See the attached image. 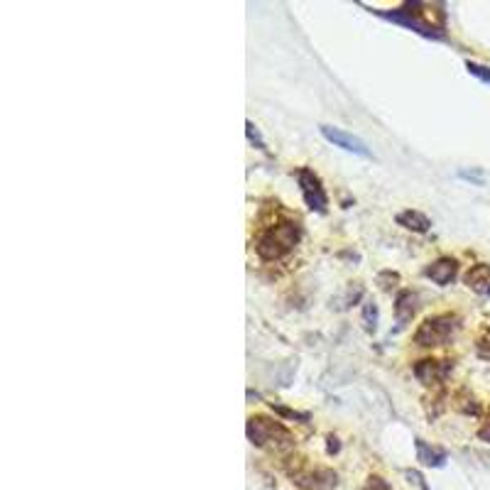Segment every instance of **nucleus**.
Here are the masks:
<instances>
[{
    "mask_svg": "<svg viewBox=\"0 0 490 490\" xmlns=\"http://www.w3.org/2000/svg\"><path fill=\"white\" fill-rule=\"evenodd\" d=\"M378 322H380L378 304H375V301H365V304H363V324H365V331L373 333L375 329H378Z\"/></svg>",
    "mask_w": 490,
    "mask_h": 490,
    "instance_id": "obj_14",
    "label": "nucleus"
},
{
    "mask_svg": "<svg viewBox=\"0 0 490 490\" xmlns=\"http://www.w3.org/2000/svg\"><path fill=\"white\" fill-rule=\"evenodd\" d=\"M461 177L471 179V182H475V184H483V177H480L478 172H461Z\"/></svg>",
    "mask_w": 490,
    "mask_h": 490,
    "instance_id": "obj_22",
    "label": "nucleus"
},
{
    "mask_svg": "<svg viewBox=\"0 0 490 490\" xmlns=\"http://www.w3.org/2000/svg\"><path fill=\"white\" fill-rule=\"evenodd\" d=\"M459 329H461L459 314H436V317H429L419 324V329L414 331V343L422 348L446 346V343L454 341Z\"/></svg>",
    "mask_w": 490,
    "mask_h": 490,
    "instance_id": "obj_4",
    "label": "nucleus"
},
{
    "mask_svg": "<svg viewBox=\"0 0 490 490\" xmlns=\"http://www.w3.org/2000/svg\"><path fill=\"white\" fill-rule=\"evenodd\" d=\"M395 221H397V226H402V228H407V230H414V233H427V230L432 228L429 216H424L422 211H414V209L400 211V214L395 216Z\"/></svg>",
    "mask_w": 490,
    "mask_h": 490,
    "instance_id": "obj_12",
    "label": "nucleus"
},
{
    "mask_svg": "<svg viewBox=\"0 0 490 490\" xmlns=\"http://www.w3.org/2000/svg\"><path fill=\"white\" fill-rule=\"evenodd\" d=\"M466 69H468V74L471 77H475L478 81H483V84H490V69L485 67V64H478V61H466Z\"/></svg>",
    "mask_w": 490,
    "mask_h": 490,
    "instance_id": "obj_15",
    "label": "nucleus"
},
{
    "mask_svg": "<svg viewBox=\"0 0 490 490\" xmlns=\"http://www.w3.org/2000/svg\"><path fill=\"white\" fill-rule=\"evenodd\" d=\"M299 238H301V226L297 221H280L277 226H270L255 240V253L267 262L282 260L287 253L294 251Z\"/></svg>",
    "mask_w": 490,
    "mask_h": 490,
    "instance_id": "obj_2",
    "label": "nucleus"
},
{
    "mask_svg": "<svg viewBox=\"0 0 490 490\" xmlns=\"http://www.w3.org/2000/svg\"><path fill=\"white\" fill-rule=\"evenodd\" d=\"M456 272H459V262L454 258H439V260H434L424 270V275L434 282V285L446 287L456 280Z\"/></svg>",
    "mask_w": 490,
    "mask_h": 490,
    "instance_id": "obj_9",
    "label": "nucleus"
},
{
    "mask_svg": "<svg viewBox=\"0 0 490 490\" xmlns=\"http://www.w3.org/2000/svg\"><path fill=\"white\" fill-rule=\"evenodd\" d=\"M365 490H393L388 483H385L380 475H373V478H368V485H365Z\"/></svg>",
    "mask_w": 490,
    "mask_h": 490,
    "instance_id": "obj_19",
    "label": "nucleus"
},
{
    "mask_svg": "<svg viewBox=\"0 0 490 490\" xmlns=\"http://www.w3.org/2000/svg\"><path fill=\"white\" fill-rule=\"evenodd\" d=\"M380 17L385 20H393L397 25L407 27L412 32H419L422 37H429V40H444V30H446V13L444 6H434V3H404L397 10L388 13V10H375Z\"/></svg>",
    "mask_w": 490,
    "mask_h": 490,
    "instance_id": "obj_1",
    "label": "nucleus"
},
{
    "mask_svg": "<svg viewBox=\"0 0 490 490\" xmlns=\"http://www.w3.org/2000/svg\"><path fill=\"white\" fill-rule=\"evenodd\" d=\"M404 475H407L409 480H414V483L419 485V490H429V485L424 483V478H422V473H419V471H404Z\"/></svg>",
    "mask_w": 490,
    "mask_h": 490,
    "instance_id": "obj_20",
    "label": "nucleus"
},
{
    "mask_svg": "<svg viewBox=\"0 0 490 490\" xmlns=\"http://www.w3.org/2000/svg\"><path fill=\"white\" fill-rule=\"evenodd\" d=\"M245 133H248V140H251V143L255 145L258 150H265V143H262L260 133H258V128H255V125H253V120L245 122Z\"/></svg>",
    "mask_w": 490,
    "mask_h": 490,
    "instance_id": "obj_16",
    "label": "nucleus"
},
{
    "mask_svg": "<svg viewBox=\"0 0 490 490\" xmlns=\"http://www.w3.org/2000/svg\"><path fill=\"white\" fill-rule=\"evenodd\" d=\"M417 309H419L417 292H409V290L397 292V297H395V317H397L400 326H404L407 322H412V317L417 314Z\"/></svg>",
    "mask_w": 490,
    "mask_h": 490,
    "instance_id": "obj_10",
    "label": "nucleus"
},
{
    "mask_svg": "<svg viewBox=\"0 0 490 490\" xmlns=\"http://www.w3.org/2000/svg\"><path fill=\"white\" fill-rule=\"evenodd\" d=\"M272 409H275L277 414H282V417H287V419H301V422H306V419H309V414H306V412H294V409L280 407V404H275V402H272Z\"/></svg>",
    "mask_w": 490,
    "mask_h": 490,
    "instance_id": "obj_17",
    "label": "nucleus"
},
{
    "mask_svg": "<svg viewBox=\"0 0 490 490\" xmlns=\"http://www.w3.org/2000/svg\"><path fill=\"white\" fill-rule=\"evenodd\" d=\"M338 449H341V444H338L336 436H329V454H336Z\"/></svg>",
    "mask_w": 490,
    "mask_h": 490,
    "instance_id": "obj_23",
    "label": "nucleus"
},
{
    "mask_svg": "<svg viewBox=\"0 0 490 490\" xmlns=\"http://www.w3.org/2000/svg\"><path fill=\"white\" fill-rule=\"evenodd\" d=\"M245 434H248L251 444L260 446V449L287 451L294 446V436L290 434V429L277 419L265 417V414H255V417L248 419Z\"/></svg>",
    "mask_w": 490,
    "mask_h": 490,
    "instance_id": "obj_3",
    "label": "nucleus"
},
{
    "mask_svg": "<svg viewBox=\"0 0 490 490\" xmlns=\"http://www.w3.org/2000/svg\"><path fill=\"white\" fill-rule=\"evenodd\" d=\"M292 480L301 490H331L336 488L338 475L329 468H306V471H294Z\"/></svg>",
    "mask_w": 490,
    "mask_h": 490,
    "instance_id": "obj_7",
    "label": "nucleus"
},
{
    "mask_svg": "<svg viewBox=\"0 0 490 490\" xmlns=\"http://www.w3.org/2000/svg\"><path fill=\"white\" fill-rule=\"evenodd\" d=\"M297 182H299V191H301V196H304V204L312 211H317V214H326L329 196H326L322 179H319V174L309 167H299L297 169Z\"/></svg>",
    "mask_w": 490,
    "mask_h": 490,
    "instance_id": "obj_5",
    "label": "nucleus"
},
{
    "mask_svg": "<svg viewBox=\"0 0 490 490\" xmlns=\"http://www.w3.org/2000/svg\"><path fill=\"white\" fill-rule=\"evenodd\" d=\"M319 130H322V135L333 145V148H341V150H346V152L358 155V157H370L368 145L363 143L361 138H356V135L346 133V130L336 128V125H319Z\"/></svg>",
    "mask_w": 490,
    "mask_h": 490,
    "instance_id": "obj_8",
    "label": "nucleus"
},
{
    "mask_svg": "<svg viewBox=\"0 0 490 490\" xmlns=\"http://www.w3.org/2000/svg\"><path fill=\"white\" fill-rule=\"evenodd\" d=\"M464 282L471 287V290L480 292V294H490V265H485V262L473 265L468 272H466Z\"/></svg>",
    "mask_w": 490,
    "mask_h": 490,
    "instance_id": "obj_13",
    "label": "nucleus"
},
{
    "mask_svg": "<svg viewBox=\"0 0 490 490\" xmlns=\"http://www.w3.org/2000/svg\"><path fill=\"white\" fill-rule=\"evenodd\" d=\"M414 449H417V461L422 466H432V468H441L446 464V451L429 446L424 439H414Z\"/></svg>",
    "mask_w": 490,
    "mask_h": 490,
    "instance_id": "obj_11",
    "label": "nucleus"
},
{
    "mask_svg": "<svg viewBox=\"0 0 490 490\" xmlns=\"http://www.w3.org/2000/svg\"><path fill=\"white\" fill-rule=\"evenodd\" d=\"M414 378L422 385H439L449 378V373L454 370L451 361H434V358H424V361L414 363Z\"/></svg>",
    "mask_w": 490,
    "mask_h": 490,
    "instance_id": "obj_6",
    "label": "nucleus"
},
{
    "mask_svg": "<svg viewBox=\"0 0 490 490\" xmlns=\"http://www.w3.org/2000/svg\"><path fill=\"white\" fill-rule=\"evenodd\" d=\"M378 282H380V287H383V290H390V287H395L400 282V275L397 272H380L378 275Z\"/></svg>",
    "mask_w": 490,
    "mask_h": 490,
    "instance_id": "obj_18",
    "label": "nucleus"
},
{
    "mask_svg": "<svg viewBox=\"0 0 490 490\" xmlns=\"http://www.w3.org/2000/svg\"><path fill=\"white\" fill-rule=\"evenodd\" d=\"M478 439H480V441H485V444H490V419L483 424V427L478 429Z\"/></svg>",
    "mask_w": 490,
    "mask_h": 490,
    "instance_id": "obj_21",
    "label": "nucleus"
}]
</instances>
